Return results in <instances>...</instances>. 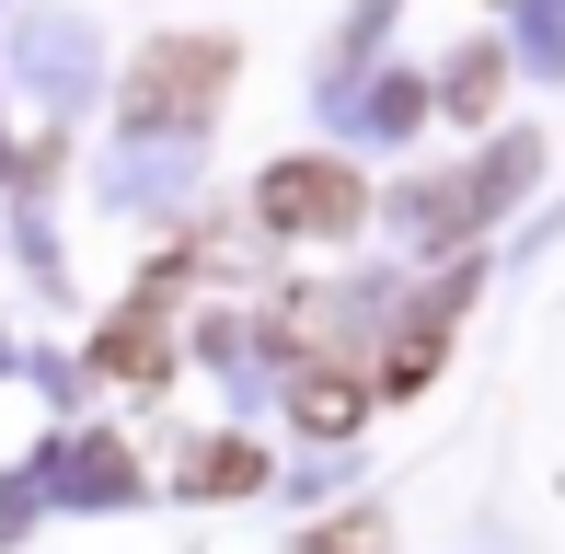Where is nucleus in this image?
Instances as JSON below:
<instances>
[{
  "mask_svg": "<svg viewBox=\"0 0 565 554\" xmlns=\"http://www.w3.org/2000/svg\"><path fill=\"white\" fill-rule=\"evenodd\" d=\"M231 93V35H162L127 70V128H196Z\"/></svg>",
  "mask_w": 565,
  "mask_h": 554,
  "instance_id": "nucleus-1",
  "label": "nucleus"
},
{
  "mask_svg": "<svg viewBox=\"0 0 565 554\" xmlns=\"http://www.w3.org/2000/svg\"><path fill=\"white\" fill-rule=\"evenodd\" d=\"M254 209H266V232H289V243H335L370 220V185H358L347 162H323V150H300V162H277L266 185H254Z\"/></svg>",
  "mask_w": 565,
  "mask_h": 554,
  "instance_id": "nucleus-2",
  "label": "nucleus"
},
{
  "mask_svg": "<svg viewBox=\"0 0 565 554\" xmlns=\"http://www.w3.org/2000/svg\"><path fill=\"white\" fill-rule=\"evenodd\" d=\"M358 405H370V370H358V359H300V393H289V416L312 427V439L358 427Z\"/></svg>",
  "mask_w": 565,
  "mask_h": 554,
  "instance_id": "nucleus-3",
  "label": "nucleus"
},
{
  "mask_svg": "<svg viewBox=\"0 0 565 554\" xmlns=\"http://www.w3.org/2000/svg\"><path fill=\"white\" fill-rule=\"evenodd\" d=\"M93 370H116V382H162V289H139V312H116L105 335H93Z\"/></svg>",
  "mask_w": 565,
  "mask_h": 554,
  "instance_id": "nucleus-4",
  "label": "nucleus"
},
{
  "mask_svg": "<svg viewBox=\"0 0 565 554\" xmlns=\"http://www.w3.org/2000/svg\"><path fill=\"white\" fill-rule=\"evenodd\" d=\"M185 486H209V497H254V486H266V462H254L243 439H220V450H196V462H185Z\"/></svg>",
  "mask_w": 565,
  "mask_h": 554,
  "instance_id": "nucleus-5",
  "label": "nucleus"
},
{
  "mask_svg": "<svg viewBox=\"0 0 565 554\" xmlns=\"http://www.w3.org/2000/svg\"><path fill=\"white\" fill-rule=\"evenodd\" d=\"M497 82H508V58H497V46L450 58V116H484V105H497Z\"/></svg>",
  "mask_w": 565,
  "mask_h": 554,
  "instance_id": "nucleus-6",
  "label": "nucleus"
},
{
  "mask_svg": "<svg viewBox=\"0 0 565 554\" xmlns=\"http://www.w3.org/2000/svg\"><path fill=\"white\" fill-rule=\"evenodd\" d=\"M312 554H393V532H381V509H347L312 532Z\"/></svg>",
  "mask_w": 565,
  "mask_h": 554,
  "instance_id": "nucleus-7",
  "label": "nucleus"
}]
</instances>
